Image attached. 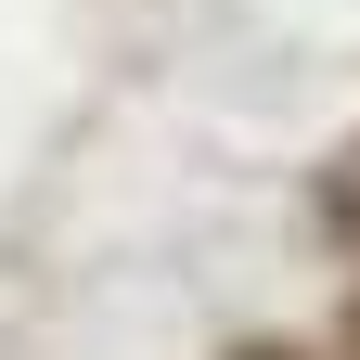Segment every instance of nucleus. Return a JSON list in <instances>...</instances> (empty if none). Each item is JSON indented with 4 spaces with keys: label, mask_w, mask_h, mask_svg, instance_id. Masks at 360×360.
Returning <instances> with one entry per match:
<instances>
[{
    "label": "nucleus",
    "mask_w": 360,
    "mask_h": 360,
    "mask_svg": "<svg viewBox=\"0 0 360 360\" xmlns=\"http://www.w3.org/2000/svg\"><path fill=\"white\" fill-rule=\"evenodd\" d=\"M232 360H296V347H232Z\"/></svg>",
    "instance_id": "nucleus-1"
},
{
    "label": "nucleus",
    "mask_w": 360,
    "mask_h": 360,
    "mask_svg": "<svg viewBox=\"0 0 360 360\" xmlns=\"http://www.w3.org/2000/svg\"><path fill=\"white\" fill-rule=\"evenodd\" d=\"M347 360H360V296H347Z\"/></svg>",
    "instance_id": "nucleus-2"
}]
</instances>
